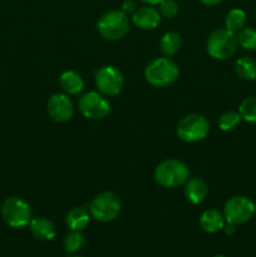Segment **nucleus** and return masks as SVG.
Listing matches in <instances>:
<instances>
[{
    "label": "nucleus",
    "instance_id": "nucleus-8",
    "mask_svg": "<svg viewBox=\"0 0 256 257\" xmlns=\"http://www.w3.org/2000/svg\"><path fill=\"white\" fill-rule=\"evenodd\" d=\"M256 206L246 196H233L226 201L223 206V217L226 222L232 225H243L255 215Z\"/></svg>",
    "mask_w": 256,
    "mask_h": 257
},
{
    "label": "nucleus",
    "instance_id": "nucleus-14",
    "mask_svg": "<svg viewBox=\"0 0 256 257\" xmlns=\"http://www.w3.org/2000/svg\"><path fill=\"white\" fill-rule=\"evenodd\" d=\"M208 195V187L200 177H193L185 183V196L192 205H200Z\"/></svg>",
    "mask_w": 256,
    "mask_h": 257
},
{
    "label": "nucleus",
    "instance_id": "nucleus-25",
    "mask_svg": "<svg viewBox=\"0 0 256 257\" xmlns=\"http://www.w3.org/2000/svg\"><path fill=\"white\" fill-rule=\"evenodd\" d=\"M158 12L162 17L172 19L178 14V4L176 0H162L158 4Z\"/></svg>",
    "mask_w": 256,
    "mask_h": 257
},
{
    "label": "nucleus",
    "instance_id": "nucleus-26",
    "mask_svg": "<svg viewBox=\"0 0 256 257\" xmlns=\"http://www.w3.org/2000/svg\"><path fill=\"white\" fill-rule=\"evenodd\" d=\"M136 3L133 0H125L122 5V12H124L125 14H131V13H135L136 12Z\"/></svg>",
    "mask_w": 256,
    "mask_h": 257
},
{
    "label": "nucleus",
    "instance_id": "nucleus-27",
    "mask_svg": "<svg viewBox=\"0 0 256 257\" xmlns=\"http://www.w3.org/2000/svg\"><path fill=\"white\" fill-rule=\"evenodd\" d=\"M222 231L225 232V235H232V233L235 232V225H232V223L225 222Z\"/></svg>",
    "mask_w": 256,
    "mask_h": 257
},
{
    "label": "nucleus",
    "instance_id": "nucleus-16",
    "mask_svg": "<svg viewBox=\"0 0 256 257\" xmlns=\"http://www.w3.org/2000/svg\"><path fill=\"white\" fill-rule=\"evenodd\" d=\"M59 84L63 92L68 95H78L84 88L83 78L74 70H65L59 78Z\"/></svg>",
    "mask_w": 256,
    "mask_h": 257
},
{
    "label": "nucleus",
    "instance_id": "nucleus-2",
    "mask_svg": "<svg viewBox=\"0 0 256 257\" xmlns=\"http://www.w3.org/2000/svg\"><path fill=\"white\" fill-rule=\"evenodd\" d=\"M155 181L165 188H176L187 182L190 170L180 160H165L156 167Z\"/></svg>",
    "mask_w": 256,
    "mask_h": 257
},
{
    "label": "nucleus",
    "instance_id": "nucleus-21",
    "mask_svg": "<svg viewBox=\"0 0 256 257\" xmlns=\"http://www.w3.org/2000/svg\"><path fill=\"white\" fill-rule=\"evenodd\" d=\"M63 246H64L65 252L68 253H75L82 250L84 246V236L82 231H70L64 237Z\"/></svg>",
    "mask_w": 256,
    "mask_h": 257
},
{
    "label": "nucleus",
    "instance_id": "nucleus-31",
    "mask_svg": "<svg viewBox=\"0 0 256 257\" xmlns=\"http://www.w3.org/2000/svg\"><path fill=\"white\" fill-rule=\"evenodd\" d=\"M73 257H79V256H73Z\"/></svg>",
    "mask_w": 256,
    "mask_h": 257
},
{
    "label": "nucleus",
    "instance_id": "nucleus-12",
    "mask_svg": "<svg viewBox=\"0 0 256 257\" xmlns=\"http://www.w3.org/2000/svg\"><path fill=\"white\" fill-rule=\"evenodd\" d=\"M133 24L142 30H152L158 27L161 22V14L158 9L152 5L142 7L136 10L132 15Z\"/></svg>",
    "mask_w": 256,
    "mask_h": 257
},
{
    "label": "nucleus",
    "instance_id": "nucleus-13",
    "mask_svg": "<svg viewBox=\"0 0 256 257\" xmlns=\"http://www.w3.org/2000/svg\"><path fill=\"white\" fill-rule=\"evenodd\" d=\"M29 230L30 233L37 240L40 241H50L57 235L55 225L47 217L32 218V221L29 223Z\"/></svg>",
    "mask_w": 256,
    "mask_h": 257
},
{
    "label": "nucleus",
    "instance_id": "nucleus-28",
    "mask_svg": "<svg viewBox=\"0 0 256 257\" xmlns=\"http://www.w3.org/2000/svg\"><path fill=\"white\" fill-rule=\"evenodd\" d=\"M201 3H202V4H205V5H210V7H212V5H217V4H220L221 2H222V0H200Z\"/></svg>",
    "mask_w": 256,
    "mask_h": 257
},
{
    "label": "nucleus",
    "instance_id": "nucleus-20",
    "mask_svg": "<svg viewBox=\"0 0 256 257\" xmlns=\"http://www.w3.org/2000/svg\"><path fill=\"white\" fill-rule=\"evenodd\" d=\"M236 74L245 80L256 79V62L250 57L238 58L235 63Z\"/></svg>",
    "mask_w": 256,
    "mask_h": 257
},
{
    "label": "nucleus",
    "instance_id": "nucleus-1",
    "mask_svg": "<svg viewBox=\"0 0 256 257\" xmlns=\"http://www.w3.org/2000/svg\"><path fill=\"white\" fill-rule=\"evenodd\" d=\"M180 69L170 58H156L151 60L145 69V78L151 85L165 88L177 80Z\"/></svg>",
    "mask_w": 256,
    "mask_h": 257
},
{
    "label": "nucleus",
    "instance_id": "nucleus-5",
    "mask_svg": "<svg viewBox=\"0 0 256 257\" xmlns=\"http://www.w3.org/2000/svg\"><path fill=\"white\" fill-rule=\"evenodd\" d=\"M120 200L114 192L104 191L95 196L89 205V213L98 222H110L120 212Z\"/></svg>",
    "mask_w": 256,
    "mask_h": 257
},
{
    "label": "nucleus",
    "instance_id": "nucleus-10",
    "mask_svg": "<svg viewBox=\"0 0 256 257\" xmlns=\"http://www.w3.org/2000/svg\"><path fill=\"white\" fill-rule=\"evenodd\" d=\"M95 85L98 90L104 95H117L122 92L124 78L120 70L113 65H105L95 72Z\"/></svg>",
    "mask_w": 256,
    "mask_h": 257
},
{
    "label": "nucleus",
    "instance_id": "nucleus-29",
    "mask_svg": "<svg viewBox=\"0 0 256 257\" xmlns=\"http://www.w3.org/2000/svg\"><path fill=\"white\" fill-rule=\"evenodd\" d=\"M143 3H146V4H148V5H158L160 4L161 2H162V0H142Z\"/></svg>",
    "mask_w": 256,
    "mask_h": 257
},
{
    "label": "nucleus",
    "instance_id": "nucleus-3",
    "mask_svg": "<svg viewBox=\"0 0 256 257\" xmlns=\"http://www.w3.org/2000/svg\"><path fill=\"white\" fill-rule=\"evenodd\" d=\"M97 29L104 39H122L130 30L128 15L122 10H110L99 18L97 23Z\"/></svg>",
    "mask_w": 256,
    "mask_h": 257
},
{
    "label": "nucleus",
    "instance_id": "nucleus-19",
    "mask_svg": "<svg viewBox=\"0 0 256 257\" xmlns=\"http://www.w3.org/2000/svg\"><path fill=\"white\" fill-rule=\"evenodd\" d=\"M246 25V13L242 9H231L226 14L225 18V28L232 33H238L242 30Z\"/></svg>",
    "mask_w": 256,
    "mask_h": 257
},
{
    "label": "nucleus",
    "instance_id": "nucleus-22",
    "mask_svg": "<svg viewBox=\"0 0 256 257\" xmlns=\"http://www.w3.org/2000/svg\"><path fill=\"white\" fill-rule=\"evenodd\" d=\"M241 119L248 123H256V97H248L238 107Z\"/></svg>",
    "mask_w": 256,
    "mask_h": 257
},
{
    "label": "nucleus",
    "instance_id": "nucleus-24",
    "mask_svg": "<svg viewBox=\"0 0 256 257\" xmlns=\"http://www.w3.org/2000/svg\"><path fill=\"white\" fill-rule=\"evenodd\" d=\"M237 43L246 50H256V29L255 28H243L238 32Z\"/></svg>",
    "mask_w": 256,
    "mask_h": 257
},
{
    "label": "nucleus",
    "instance_id": "nucleus-7",
    "mask_svg": "<svg viewBox=\"0 0 256 257\" xmlns=\"http://www.w3.org/2000/svg\"><path fill=\"white\" fill-rule=\"evenodd\" d=\"M176 132L180 140L187 143H196L205 140L210 132V123L202 114H188L178 122Z\"/></svg>",
    "mask_w": 256,
    "mask_h": 257
},
{
    "label": "nucleus",
    "instance_id": "nucleus-30",
    "mask_svg": "<svg viewBox=\"0 0 256 257\" xmlns=\"http://www.w3.org/2000/svg\"><path fill=\"white\" fill-rule=\"evenodd\" d=\"M213 257H226V256H222V255H217V256H213Z\"/></svg>",
    "mask_w": 256,
    "mask_h": 257
},
{
    "label": "nucleus",
    "instance_id": "nucleus-11",
    "mask_svg": "<svg viewBox=\"0 0 256 257\" xmlns=\"http://www.w3.org/2000/svg\"><path fill=\"white\" fill-rule=\"evenodd\" d=\"M47 112L54 122L64 123L68 122L74 114V105L68 94L55 93L48 100Z\"/></svg>",
    "mask_w": 256,
    "mask_h": 257
},
{
    "label": "nucleus",
    "instance_id": "nucleus-4",
    "mask_svg": "<svg viewBox=\"0 0 256 257\" xmlns=\"http://www.w3.org/2000/svg\"><path fill=\"white\" fill-rule=\"evenodd\" d=\"M2 217L10 227L23 228L29 226L32 221V208L27 201L17 196H12L3 202Z\"/></svg>",
    "mask_w": 256,
    "mask_h": 257
},
{
    "label": "nucleus",
    "instance_id": "nucleus-9",
    "mask_svg": "<svg viewBox=\"0 0 256 257\" xmlns=\"http://www.w3.org/2000/svg\"><path fill=\"white\" fill-rule=\"evenodd\" d=\"M78 108L85 118L89 119H103L110 112V104L98 92H88L78 100Z\"/></svg>",
    "mask_w": 256,
    "mask_h": 257
},
{
    "label": "nucleus",
    "instance_id": "nucleus-17",
    "mask_svg": "<svg viewBox=\"0 0 256 257\" xmlns=\"http://www.w3.org/2000/svg\"><path fill=\"white\" fill-rule=\"evenodd\" d=\"M90 221V213L83 207H74L65 216V223L70 231H83Z\"/></svg>",
    "mask_w": 256,
    "mask_h": 257
},
{
    "label": "nucleus",
    "instance_id": "nucleus-23",
    "mask_svg": "<svg viewBox=\"0 0 256 257\" xmlns=\"http://www.w3.org/2000/svg\"><path fill=\"white\" fill-rule=\"evenodd\" d=\"M241 122V115L238 112H233V110H227V112L222 113L218 118V127L223 132H230L233 131Z\"/></svg>",
    "mask_w": 256,
    "mask_h": 257
},
{
    "label": "nucleus",
    "instance_id": "nucleus-15",
    "mask_svg": "<svg viewBox=\"0 0 256 257\" xmlns=\"http://www.w3.org/2000/svg\"><path fill=\"white\" fill-rule=\"evenodd\" d=\"M226 220L223 213L217 210H206L201 213L198 218V225L205 232L216 233L223 228Z\"/></svg>",
    "mask_w": 256,
    "mask_h": 257
},
{
    "label": "nucleus",
    "instance_id": "nucleus-18",
    "mask_svg": "<svg viewBox=\"0 0 256 257\" xmlns=\"http://www.w3.org/2000/svg\"><path fill=\"white\" fill-rule=\"evenodd\" d=\"M181 47H182V40H181V37L177 33L168 32L166 34H163V37L161 38V52L166 57H173V55H176L181 50Z\"/></svg>",
    "mask_w": 256,
    "mask_h": 257
},
{
    "label": "nucleus",
    "instance_id": "nucleus-6",
    "mask_svg": "<svg viewBox=\"0 0 256 257\" xmlns=\"http://www.w3.org/2000/svg\"><path fill=\"white\" fill-rule=\"evenodd\" d=\"M237 45V37L235 33L225 28V29H218L211 33L206 47L211 57L218 60H225L235 54Z\"/></svg>",
    "mask_w": 256,
    "mask_h": 257
}]
</instances>
